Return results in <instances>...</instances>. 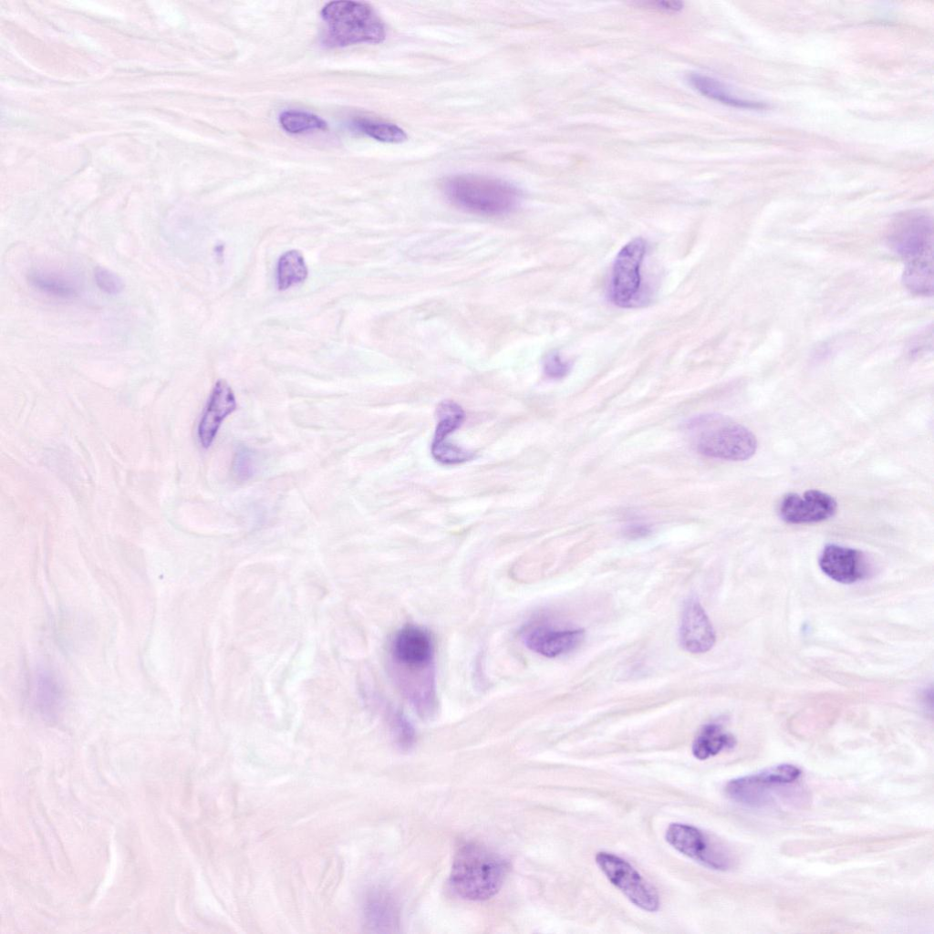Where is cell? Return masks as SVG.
Returning <instances> with one entry per match:
<instances>
[{"instance_id":"cell-5","label":"cell","mask_w":934,"mask_h":934,"mask_svg":"<svg viewBox=\"0 0 934 934\" xmlns=\"http://www.w3.org/2000/svg\"><path fill=\"white\" fill-rule=\"evenodd\" d=\"M802 774L791 763L771 766L756 773L734 778L725 785L726 795L733 802L753 808H762L773 801L776 793L795 784Z\"/></svg>"},{"instance_id":"cell-2","label":"cell","mask_w":934,"mask_h":934,"mask_svg":"<svg viewBox=\"0 0 934 934\" xmlns=\"http://www.w3.org/2000/svg\"><path fill=\"white\" fill-rule=\"evenodd\" d=\"M446 198L455 206L469 213L496 216L515 210L521 193L503 180L477 174L449 177L442 185Z\"/></svg>"},{"instance_id":"cell-18","label":"cell","mask_w":934,"mask_h":934,"mask_svg":"<svg viewBox=\"0 0 934 934\" xmlns=\"http://www.w3.org/2000/svg\"><path fill=\"white\" fill-rule=\"evenodd\" d=\"M688 81L700 94L719 102L745 109H762L764 107L761 102L743 99L735 96L725 85L712 78L692 73L688 76Z\"/></svg>"},{"instance_id":"cell-22","label":"cell","mask_w":934,"mask_h":934,"mask_svg":"<svg viewBox=\"0 0 934 934\" xmlns=\"http://www.w3.org/2000/svg\"><path fill=\"white\" fill-rule=\"evenodd\" d=\"M307 276V267L303 254L290 250L281 255L276 267V284L279 290H285L302 283Z\"/></svg>"},{"instance_id":"cell-4","label":"cell","mask_w":934,"mask_h":934,"mask_svg":"<svg viewBox=\"0 0 934 934\" xmlns=\"http://www.w3.org/2000/svg\"><path fill=\"white\" fill-rule=\"evenodd\" d=\"M696 450L708 457L745 461L756 451L757 440L743 425L719 414L693 419L688 426Z\"/></svg>"},{"instance_id":"cell-29","label":"cell","mask_w":934,"mask_h":934,"mask_svg":"<svg viewBox=\"0 0 934 934\" xmlns=\"http://www.w3.org/2000/svg\"><path fill=\"white\" fill-rule=\"evenodd\" d=\"M639 5H644L649 8L671 12H677L683 8V3L679 1H649L639 3Z\"/></svg>"},{"instance_id":"cell-8","label":"cell","mask_w":934,"mask_h":934,"mask_svg":"<svg viewBox=\"0 0 934 934\" xmlns=\"http://www.w3.org/2000/svg\"><path fill=\"white\" fill-rule=\"evenodd\" d=\"M887 239L890 247L908 261L932 256V220L919 211L905 213L894 221Z\"/></svg>"},{"instance_id":"cell-3","label":"cell","mask_w":934,"mask_h":934,"mask_svg":"<svg viewBox=\"0 0 934 934\" xmlns=\"http://www.w3.org/2000/svg\"><path fill=\"white\" fill-rule=\"evenodd\" d=\"M321 16L326 24L324 43L331 47L376 44L386 37L383 21L366 3L332 1L322 8Z\"/></svg>"},{"instance_id":"cell-11","label":"cell","mask_w":934,"mask_h":934,"mask_svg":"<svg viewBox=\"0 0 934 934\" xmlns=\"http://www.w3.org/2000/svg\"><path fill=\"white\" fill-rule=\"evenodd\" d=\"M521 639L530 650L547 658L568 653L581 645L584 629L557 628L546 622L534 621L521 630Z\"/></svg>"},{"instance_id":"cell-6","label":"cell","mask_w":934,"mask_h":934,"mask_svg":"<svg viewBox=\"0 0 934 934\" xmlns=\"http://www.w3.org/2000/svg\"><path fill=\"white\" fill-rule=\"evenodd\" d=\"M595 860L608 881L636 907L649 912L659 908L656 888L627 860L606 851L597 852Z\"/></svg>"},{"instance_id":"cell-23","label":"cell","mask_w":934,"mask_h":934,"mask_svg":"<svg viewBox=\"0 0 934 934\" xmlns=\"http://www.w3.org/2000/svg\"><path fill=\"white\" fill-rule=\"evenodd\" d=\"M354 125L360 132L379 141L400 143L407 140L406 132L390 122L362 118L356 119Z\"/></svg>"},{"instance_id":"cell-27","label":"cell","mask_w":934,"mask_h":934,"mask_svg":"<svg viewBox=\"0 0 934 934\" xmlns=\"http://www.w3.org/2000/svg\"><path fill=\"white\" fill-rule=\"evenodd\" d=\"M94 277L98 287L108 295H118L124 289L122 278L105 267H97Z\"/></svg>"},{"instance_id":"cell-16","label":"cell","mask_w":934,"mask_h":934,"mask_svg":"<svg viewBox=\"0 0 934 934\" xmlns=\"http://www.w3.org/2000/svg\"><path fill=\"white\" fill-rule=\"evenodd\" d=\"M236 406L235 396L229 384L223 379L218 380L198 424L197 435L203 448L212 445L222 422L235 410Z\"/></svg>"},{"instance_id":"cell-21","label":"cell","mask_w":934,"mask_h":934,"mask_svg":"<svg viewBox=\"0 0 934 934\" xmlns=\"http://www.w3.org/2000/svg\"><path fill=\"white\" fill-rule=\"evenodd\" d=\"M396 914L394 903L386 895L375 894L366 903V919L375 931H391L390 929L396 927Z\"/></svg>"},{"instance_id":"cell-28","label":"cell","mask_w":934,"mask_h":934,"mask_svg":"<svg viewBox=\"0 0 934 934\" xmlns=\"http://www.w3.org/2000/svg\"><path fill=\"white\" fill-rule=\"evenodd\" d=\"M544 370L547 377L558 379L567 375L570 370V364L565 361L558 353L553 352L545 358Z\"/></svg>"},{"instance_id":"cell-9","label":"cell","mask_w":934,"mask_h":934,"mask_svg":"<svg viewBox=\"0 0 934 934\" xmlns=\"http://www.w3.org/2000/svg\"><path fill=\"white\" fill-rule=\"evenodd\" d=\"M646 252L645 241L637 237L625 244L616 256L611 272L609 296L621 307H630L641 287L640 267Z\"/></svg>"},{"instance_id":"cell-20","label":"cell","mask_w":934,"mask_h":934,"mask_svg":"<svg viewBox=\"0 0 934 934\" xmlns=\"http://www.w3.org/2000/svg\"><path fill=\"white\" fill-rule=\"evenodd\" d=\"M933 256L908 261L902 282L905 287L918 296H931L933 292Z\"/></svg>"},{"instance_id":"cell-15","label":"cell","mask_w":934,"mask_h":934,"mask_svg":"<svg viewBox=\"0 0 934 934\" xmlns=\"http://www.w3.org/2000/svg\"><path fill=\"white\" fill-rule=\"evenodd\" d=\"M715 631L705 610L695 598H689L682 610L680 624V640L685 650L693 654L705 653L714 645Z\"/></svg>"},{"instance_id":"cell-1","label":"cell","mask_w":934,"mask_h":934,"mask_svg":"<svg viewBox=\"0 0 934 934\" xmlns=\"http://www.w3.org/2000/svg\"><path fill=\"white\" fill-rule=\"evenodd\" d=\"M507 871V862L498 854L482 844L465 842L454 855L450 880L460 897L481 901L499 891Z\"/></svg>"},{"instance_id":"cell-14","label":"cell","mask_w":934,"mask_h":934,"mask_svg":"<svg viewBox=\"0 0 934 934\" xmlns=\"http://www.w3.org/2000/svg\"><path fill=\"white\" fill-rule=\"evenodd\" d=\"M821 570L833 580L842 584H853L867 577L869 564L859 550L827 545L819 557Z\"/></svg>"},{"instance_id":"cell-13","label":"cell","mask_w":934,"mask_h":934,"mask_svg":"<svg viewBox=\"0 0 934 934\" xmlns=\"http://www.w3.org/2000/svg\"><path fill=\"white\" fill-rule=\"evenodd\" d=\"M837 503L830 494L819 490H808L802 494L788 493L779 505L781 518L793 524L823 522L834 516Z\"/></svg>"},{"instance_id":"cell-25","label":"cell","mask_w":934,"mask_h":934,"mask_svg":"<svg viewBox=\"0 0 934 934\" xmlns=\"http://www.w3.org/2000/svg\"><path fill=\"white\" fill-rule=\"evenodd\" d=\"M390 727L397 743L403 749H410L415 742V731L410 720L400 711L390 713Z\"/></svg>"},{"instance_id":"cell-10","label":"cell","mask_w":934,"mask_h":934,"mask_svg":"<svg viewBox=\"0 0 934 934\" xmlns=\"http://www.w3.org/2000/svg\"><path fill=\"white\" fill-rule=\"evenodd\" d=\"M390 659L396 669H426L434 666L435 647L431 633L416 625L399 629L390 643Z\"/></svg>"},{"instance_id":"cell-24","label":"cell","mask_w":934,"mask_h":934,"mask_svg":"<svg viewBox=\"0 0 934 934\" xmlns=\"http://www.w3.org/2000/svg\"><path fill=\"white\" fill-rule=\"evenodd\" d=\"M281 127L288 133L300 134L327 130V122L319 116L301 110H285L279 116Z\"/></svg>"},{"instance_id":"cell-19","label":"cell","mask_w":934,"mask_h":934,"mask_svg":"<svg viewBox=\"0 0 934 934\" xmlns=\"http://www.w3.org/2000/svg\"><path fill=\"white\" fill-rule=\"evenodd\" d=\"M28 282L35 289L63 299L74 298L79 292V286L76 281L61 274L35 271L29 274Z\"/></svg>"},{"instance_id":"cell-30","label":"cell","mask_w":934,"mask_h":934,"mask_svg":"<svg viewBox=\"0 0 934 934\" xmlns=\"http://www.w3.org/2000/svg\"><path fill=\"white\" fill-rule=\"evenodd\" d=\"M651 532L649 525L642 523H633L627 526L625 534L629 538H640Z\"/></svg>"},{"instance_id":"cell-7","label":"cell","mask_w":934,"mask_h":934,"mask_svg":"<svg viewBox=\"0 0 934 934\" xmlns=\"http://www.w3.org/2000/svg\"><path fill=\"white\" fill-rule=\"evenodd\" d=\"M665 839L680 854L711 869L724 871L732 865L729 851L694 825L669 824L665 832Z\"/></svg>"},{"instance_id":"cell-12","label":"cell","mask_w":934,"mask_h":934,"mask_svg":"<svg viewBox=\"0 0 934 934\" xmlns=\"http://www.w3.org/2000/svg\"><path fill=\"white\" fill-rule=\"evenodd\" d=\"M464 411L454 401H441L437 408V426L431 446L432 457L446 465L465 462L473 457L468 450L458 447L449 441L451 433L457 430L464 420Z\"/></svg>"},{"instance_id":"cell-26","label":"cell","mask_w":934,"mask_h":934,"mask_svg":"<svg viewBox=\"0 0 934 934\" xmlns=\"http://www.w3.org/2000/svg\"><path fill=\"white\" fill-rule=\"evenodd\" d=\"M254 469V453L249 448L240 446L233 459L232 473L234 477L238 482H245L253 476Z\"/></svg>"},{"instance_id":"cell-17","label":"cell","mask_w":934,"mask_h":934,"mask_svg":"<svg viewBox=\"0 0 934 934\" xmlns=\"http://www.w3.org/2000/svg\"><path fill=\"white\" fill-rule=\"evenodd\" d=\"M735 743V738L721 724L711 722L700 730L692 742L691 752L696 759L702 761L732 748Z\"/></svg>"}]
</instances>
